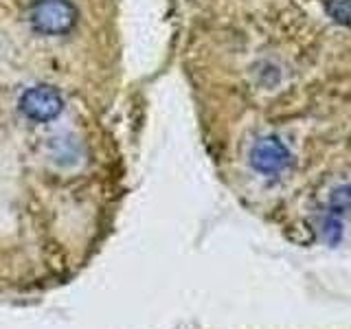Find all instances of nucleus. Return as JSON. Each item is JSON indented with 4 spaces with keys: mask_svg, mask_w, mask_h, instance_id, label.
Wrapping results in <instances>:
<instances>
[{
    "mask_svg": "<svg viewBox=\"0 0 351 329\" xmlns=\"http://www.w3.org/2000/svg\"><path fill=\"white\" fill-rule=\"evenodd\" d=\"M327 14L338 25L351 27V0H327Z\"/></svg>",
    "mask_w": 351,
    "mask_h": 329,
    "instance_id": "20e7f679",
    "label": "nucleus"
},
{
    "mask_svg": "<svg viewBox=\"0 0 351 329\" xmlns=\"http://www.w3.org/2000/svg\"><path fill=\"white\" fill-rule=\"evenodd\" d=\"M292 162V154L290 149L283 145L279 138L266 136L257 141L250 149V164L252 169L263 173V175H274L281 173L290 167Z\"/></svg>",
    "mask_w": 351,
    "mask_h": 329,
    "instance_id": "7ed1b4c3",
    "label": "nucleus"
},
{
    "mask_svg": "<svg viewBox=\"0 0 351 329\" xmlns=\"http://www.w3.org/2000/svg\"><path fill=\"white\" fill-rule=\"evenodd\" d=\"M325 237L329 244H338V239H340V222L336 217H329L327 222H325Z\"/></svg>",
    "mask_w": 351,
    "mask_h": 329,
    "instance_id": "423d86ee",
    "label": "nucleus"
},
{
    "mask_svg": "<svg viewBox=\"0 0 351 329\" xmlns=\"http://www.w3.org/2000/svg\"><path fill=\"white\" fill-rule=\"evenodd\" d=\"M80 20V11L71 0H38L31 7V25L42 36H66Z\"/></svg>",
    "mask_w": 351,
    "mask_h": 329,
    "instance_id": "f257e3e1",
    "label": "nucleus"
},
{
    "mask_svg": "<svg viewBox=\"0 0 351 329\" xmlns=\"http://www.w3.org/2000/svg\"><path fill=\"white\" fill-rule=\"evenodd\" d=\"M64 110V99L53 86H33L20 97V112L36 123H49Z\"/></svg>",
    "mask_w": 351,
    "mask_h": 329,
    "instance_id": "f03ea898",
    "label": "nucleus"
},
{
    "mask_svg": "<svg viewBox=\"0 0 351 329\" xmlns=\"http://www.w3.org/2000/svg\"><path fill=\"white\" fill-rule=\"evenodd\" d=\"M332 213L334 215H340V213H347L351 211V186L345 184V186H338V189L332 193Z\"/></svg>",
    "mask_w": 351,
    "mask_h": 329,
    "instance_id": "39448f33",
    "label": "nucleus"
}]
</instances>
